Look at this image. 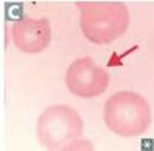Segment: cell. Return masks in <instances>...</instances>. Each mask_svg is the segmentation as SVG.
<instances>
[{"label": "cell", "mask_w": 154, "mask_h": 151, "mask_svg": "<svg viewBox=\"0 0 154 151\" xmlns=\"http://www.w3.org/2000/svg\"><path fill=\"white\" fill-rule=\"evenodd\" d=\"M139 46L136 45V46H133L131 49H128V51L125 53V54H122V56H116V54H112V57H111V60L108 62V66H122L123 63H122V59L125 57V56H128L130 53H133V51H136Z\"/></svg>", "instance_id": "cell-7"}, {"label": "cell", "mask_w": 154, "mask_h": 151, "mask_svg": "<svg viewBox=\"0 0 154 151\" xmlns=\"http://www.w3.org/2000/svg\"><path fill=\"white\" fill-rule=\"evenodd\" d=\"M65 82L68 90L79 97H96L106 91L109 77L105 69L94 63L91 57H80L69 65Z\"/></svg>", "instance_id": "cell-4"}, {"label": "cell", "mask_w": 154, "mask_h": 151, "mask_svg": "<svg viewBox=\"0 0 154 151\" xmlns=\"http://www.w3.org/2000/svg\"><path fill=\"white\" fill-rule=\"evenodd\" d=\"M12 42L25 54L42 53L51 42V25L48 19L25 17L11 29Z\"/></svg>", "instance_id": "cell-5"}, {"label": "cell", "mask_w": 154, "mask_h": 151, "mask_svg": "<svg viewBox=\"0 0 154 151\" xmlns=\"http://www.w3.org/2000/svg\"><path fill=\"white\" fill-rule=\"evenodd\" d=\"M83 131V122L77 111L54 105L43 111L37 122V136L40 143L49 149H69L77 146Z\"/></svg>", "instance_id": "cell-3"}, {"label": "cell", "mask_w": 154, "mask_h": 151, "mask_svg": "<svg viewBox=\"0 0 154 151\" xmlns=\"http://www.w3.org/2000/svg\"><path fill=\"white\" fill-rule=\"evenodd\" d=\"M80 9V28L89 42L105 45L128 29L130 11L122 2H75Z\"/></svg>", "instance_id": "cell-1"}, {"label": "cell", "mask_w": 154, "mask_h": 151, "mask_svg": "<svg viewBox=\"0 0 154 151\" xmlns=\"http://www.w3.org/2000/svg\"><path fill=\"white\" fill-rule=\"evenodd\" d=\"M103 119L106 127L122 137H136L146 131L151 120L149 105L137 93L120 91L105 103Z\"/></svg>", "instance_id": "cell-2"}, {"label": "cell", "mask_w": 154, "mask_h": 151, "mask_svg": "<svg viewBox=\"0 0 154 151\" xmlns=\"http://www.w3.org/2000/svg\"><path fill=\"white\" fill-rule=\"evenodd\" d=\"M23 3H6L5 5V19L6 20H16L20 22L23 20Z\"/></svg>", "instance_id": "cell-6"}]
</instances>
